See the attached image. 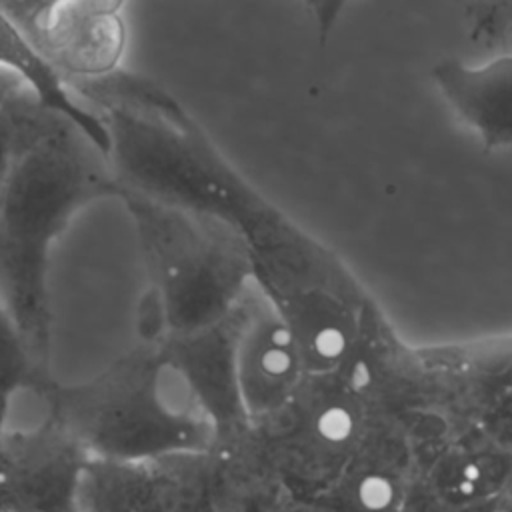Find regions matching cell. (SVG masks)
I'll return each instance as SVG.
<instances>
[{"instance_id":"obj_1","label":"cell","mask_w":512,"mask_h":512,"mask_svg":"<svg viewBox=\"0 0 512 512\" xmlns=\"http://www.w3.org/2000/svg\"><path fill=\"white\" fill-rule=\"evenodd\" d=\"M8 156L0 178V300L36 366L50 372V260L74 216L118 198L108 156L28 92L4 104Z\"/></svg>"},{"instance_id":"obj_2","label":"cell","mask_w":512,"mask_h":512,"mask_svg":"<svg viewBox=\"0 0 512 512\" xmlns=\"http://www.w3.org/2000/svg\"><path fill=\"white\" fill-rule=\"evenodd\" d=\"M70 88L108 130V160L120 192L216 218L240 232L272 204L154 80L120 68Z\"/></svg>"},{"instance_id":"obj_3","label":"cell","mask_w":512,"mask_h":512,"mask_svg":"<svg viewBox=\"0 0 512 512\" xmlns=\"http://www.w3.org/2000/svg\"><path fill=\"white\" fill-rule=\"evenodd\" d=\"M90 458L138 462L206 452L214 426L162 348L140 342L100 374L54 380L38 398Z\"/></svg>"},{"instance_id":"obj_4","label":"cell","mask_w":512,"mask_h":512,"mask_svg":"<svg viewBox=\"0 0 512 512\" xmlns=\"http://www.w3.org/2000/svg\"><path fill=\"white\" fill-rule=\"evenodd\" d=\"M148 276L142 342L188 336L222 322L252 286L244 234L216 218L120 192Z\"/></svg>"},{"instance_id":"obj_5","label":"cell","mask_w":512,"mask_h":512,"mask_svg":"<svg viewBox=\"0 0 512 512\" xmlns=\"http://www.w3.org/2000/svg\"><path fill=\"white\" fill-rule=\"evenodd\" d=\"M242 234L252 284L296 338L308 374L340 372L368 336V306L352 272L274 204Z\"/></svg>"},{"instance_id":"obj_6","label":"cell","mask_w":512,"mask_h":512,"mask_svg":"<svg viewBox=\"0 0 512 512\" xmlns=\"http://www.w3.org/2000/svg\"><path fill=\"white\" fill-rule=\"evenodd\" d=\"M250 428L308 508L338 486L352 462L368 428L366 394L342 372L308 374L278 412Z\"/></svg>"},{"instance_id":"obj_7","label":"cell","mask_w":512,"mask_h":512,"mask_svg":"<svg viewBox=\"0 0 512 512\" xmlns=\"http://www.w3.org/2000/svg\"><path fill=\"white\" fill-rule=\"evenodd\" d=\"M0 6L68 86L122 68L128 40L122 2L10 0Z\"/></svg>"},{"instance_id":"obj_8","label":"cell","mask_w":512,"mask_h":512,"mask_svg":"<svg viewBox=\"0 0 512 512\" xmlns=\"http://www.w3.org/2000/svg\"><path fill=\"white\" fill-rule=\"evenodd\" d=\"M88 452L42 408L32 424L8 422L0 438V512H78Z\"/></svg>"},{"instance_id":"obj_9","label":"cell","mask_w":512,"mask_h":512,"mask_svg":"<svg viewBox=\"0 0 512 512\" xmlns=\"http://www.w3.org/2000/svg\"><path fill=\"white\" fill-rule=\"evenodd\" d=\"M78 512H212L206 452L120 462L90 458Z\"/></svg>"},{"instance_id":"obj_10","label":"cell","mask_w":512,"mask_h":512,"mask_svg":"<svg viewBox=\"0 0 512 512\" xmlns=\"http://www.w3.org/2000/svg\"><path fill=\"white\" fill-rule=\"evenodd\" d=\"M236 386L250 424L278 412L308 376L288 326L252 284L238 304Z\"/></svg>"},{"instance_id":"obj_11","label":"cell","mask_w":512,"mask_h":512,"mask_svg":"<svg viewBox=\"0 0 512 512\" xmlns=\"http://www.w3.org/2000/svg\"><path fill=\"white\" fill-rule=\"evenodd\" d=\"M238 322L236 306L230 316L214 326L156 342L214 426L216 436L250 426L236 386Z\"/></svg>"},{"instance_id":"obj_12","label":"cell","mask_w":512,"mask_h":512,"mask_svg":"<svg viewBox=\"0 0 512 512\" xmlns=\"http://www.w3.org/2000/svg\"><path fill=\"white\" fill-rule=\"evenodd\" d=\"M212 512H304L250 426L206 450Z\"/></svg>"},{"instance_id":"obj_13","label":"cell","mask_w":512,"mask_h":512,"mask_svg":"<svg viewBox=\"0 0 512 512\" xmlns=\"http://www.w3.org/2000/svg\"><path fill=\"white\" fill-rule=\"evenodd\" d=\"M432 74L448 106L486 150H512V54L480 66L448 58Z\"/></svg>"},{"instance_id":"obj_14","label":"cell","mask_w":512,"mask_h":512,"mask_svg":"<svg viewBox=\"0 0 512 512\" xmlns=\"http://www.w3.org/2000/svg\"><path fill=\"white\" fill-rule=\"evenodd\" d=\"M0 72L16 78L30 96L50 112L76 124L106 156L110 150L108 130L102 118L88 108L62 76L44 60L28 36L0 6Z\"/></svg>"},{"instance_id":"obj_15","label":"cell","mask_w":512,"mask_h":512,"mask_svg":"<svg viewBox=\"0 0 512 512\" xmlns=\"http://www.w3.org/2000/svg\"><path fill=\"white\" fill-rule=\"evenodd\" d=\"M54 380V376L36 366L20 330L0 300V392L10 398L20 392L40 398Z\"/></svg>"},{"instance_id":"obj_16","label":"cell","mask_w":512,"mask_h":512,"mask_svg":"<svg viewBox=\"0 0 512 512\" xmlns=\"http://www.w3.org/2000/svg\"><path fill=\"white\" fill-rule=\"evenodd\" d=\"M24 92H28V90H26L16 78H12V76L0 72V106L6 104V102L12 100V98L24 94ZM28 94H30V92H28Z\"/></svg>"}]
</instances>
